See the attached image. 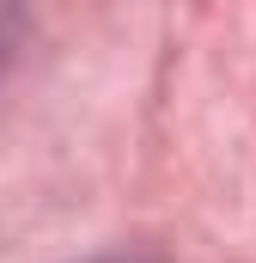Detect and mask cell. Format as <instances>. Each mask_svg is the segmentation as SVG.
<instances>
[{
	"instance_id": "7a4b0ae2",
	"label": "cell",
	"mask_w": 256,
	"mask_h": 263,
	"mask_svg": "<svg viewBox=\"0 0 256 263\" xmlns=\"http://www.w3.org/2000/svg\"><path fill=\"white\" fill-rule=\"evenodd\" d=\"M92 263H140V257H92Z\"/></svg>"
},
{
	"instance_id": "6da1fadb",
	"label": "cell",
	"mask_w": 256,
	"mask_h": 263,
	"mask_svg": "<svg viewBox=\"0 0 256 263\" xmlns=\"http://www.w3.org/2000/svg\"><path fill=\"white\" fill-rule=\"evenodd\" d=\"M12 43H18V0H0V73L12 67Z\"/></svg>"
}]
</instances>
